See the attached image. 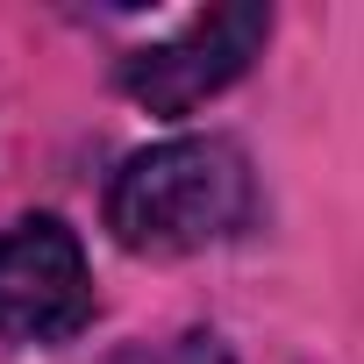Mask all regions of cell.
<instances>
[{
  "mask_svg": "<svg viewBox=\"0 0 364 364\" xmlns=\"http://www.w3.org/2000/svg\"><path fill=\"white\" fill-rule=\"evenodd\" d=\"M178 364H236V357H229V343L215 328H193L186 343H178Z\"/></svg>",
  "mask_w": 364,
  "mask_h": 364,
  "instance_id": "obj_4",
  "label": "cell"
},
{
  "mask_svg": "<svg viewBox=\"0 0 364 364\" xmlns=\"http://www.w3.org/2000/svg\"><path fill=\"white\" fill-rule=\"evenodd\" d=\"M93 264L65 215H22L0 229V343L58 350L93 321Z\"/></svg>",
  "mask_w": 364,
  "mask_h": 364,
  "instance_id": "obj_3",
  "label": "cell"
},
{
  "mask_svg": "<svg viewBox=\"0 0 364 364\" xmlns=\"http://www.w3.org/2000/svg\"><path fill=\"white\" fill-rule=\"evenodd\" d=\"M272 43V8H257V0H229V8H208L193 15L186 29H171L164 43H143L114 65V86L143 107V114H193L208 107L215 93H229Z\"/></svg>",
  "mask_w": 364,
  "mask_h": 364,
  "instance_id": "obj_2",
  "label": "cell"
},
{
  "mask_svg": "<svg viewBox=\"0 0 364 364\" xmlns=\"http://www.w3.org/2000/svg\"><path fill=\"white\" fill-rule=\"evenodd\" d=\"M257 229V171L229 136H164L107 178V236L129 257H193Z\"/></svg>",
  "mask_w": 364,
  "mask_h": 364,
  "instance_id": "obj_1",
  "label": "cell"
}]
</instances>
